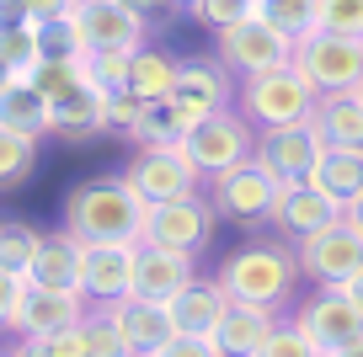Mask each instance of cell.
<instances>
[{
    "label": "cell",
    "mask_w": 363,
    "mask_h": 357,
    "mask_svg": "<svg viewBox=\"0 0 363 357\" xmlns=\"http://www.w3.org/2000/svg\"><path fill=\"white\" fill-rule=\"evenodd\" d=\"M145 213H150V203L123 176L80 181L65 198V230L75 240H86V246H96V240H145Z\"/></svg>",
    "instance_id": "1"
},
{
    "label": "cell",
    "mask_w": 363,
    "mask_h": 357,
    "mask_svg": "<svg viewBox=\"0 0 363 357\" xmlns=\"http://www.w3.org/2000/svg\"><path fill=\"white\" fill-rule=\"evenodd\" d=\"M299 256L284 246H246L219 267V283L230 288L235 304H262V310H284L299 283Z\"/></svg>",
    "instance_id": "2"
},
{
    "label": "cell",
    "mask_w": 363,
    "mask_h": 357,
    "mask_svg": "<svg viewBox=\"0 0 363 357\" xmlns=\"http://www.w3.org/2000/svg\"><path fill=\"white\" fill-rule=\"evenodd\" d=\"M320 91L305 69L289 59L278 69H262V75H246L240 86V112L251 118V128H278V123H305L315 112Z\"/></svg>",
    "instance_id": "3"
},
{
    "label": "cell",
    "mask_w": 363,
    "mask_h": 357,
    "mask_svg": "<svg viewBox=\"0 0 363 357\" xmlns=\"http://www.w3.org/2000/svg\"><path fill=\"white\" fill-rule=\"evenodd\" d=\"M182 149H187V160H193L203 176H219V171L240 166V160H251V149H257V134H251V118L246 112H208V118H198L193 128H187V139H182Z\"/></svg>",
    "instance_id": "4"
},
{
    "label": "cell",
    "mask_w": 363,
    "mask_h": 357,
    "mask_svg": "<svg viewBox=\"0 0 363 357\" xmlns=\"http://www.w3.org/2000/svg\"><path fill=\"white\" fill-rule=\"evenodd\" d=\"M278 181H272V171L262 166L257 155L240 160V166L219 171V176H208V203L219 208V219H235V224H267L272 219V203H278Z\"/></svg>",
    "instance_id": "5"
},
{
    "label": "cell",
    "mask_w": 363,
    "mask_h": 357,
    "mask_svg": "<svg viewBox=\"0 0 363 357\" xmlns=\"http://www.w3.org/2000/svg\"><path fill=\"white\" fill-rule=\"evenodd\" d=\"M294 64L315 80V91H358L363 86V38L352 33H305L294 43Z\"/></svg>",
    "instance_id": "6"
},
{
    "label": "cell",
    "mask_w": 363,
    "mask_h": 357,
    "mask_svg": "<svg viewBox=\"0 0 363 357\" xmlns=\"http://www.w3.org/2000/svg\"><path fill=\"white\" fill-rule=\"evenodd\" d=\"M123 181L145 203H171V198H193L198 181H203V171L187 160L182 144H139V155L128 160Z\"/></svg>",
    "instance_id": "7"
},
{
    "label": "cell",
    "mask_w": 363,
    "mask_h": 357,
    "mask_svg": "<svg viewBox=\"0 0 363 357\" xmlns=\"http://www.w3.org/2000/svg\"><path fill=\"white\" fill-rule=\"evenodd\" d=\"M219 59H225L235 75H262V69H278L294 59V38L278 33L262 11L240 16V22L219 27Z\"/></svg>",
    "instance_id": "8"
},
{
    "label": "cell",
    "mask_w": 363,
    "mask_h": 357,
    "mask_svg": "<svg viewBox=\"0 0 363 357\" xmlns=\"http://www.w3.org/2000/svg\"><path fill=\"white\" fill-rule=\"evenodd\" d=\"M251 155L272 171L278 187H294V181H310L315 160L326 155V139H320V128L310 118L305 123H278V128H257V149Z\"/></svg>",
    "instance_id": "9"
},
{
    "label": "cell",
    "mask_w": 363,
    "mask_h": 357,
    "mask_svg": "<svg viewBox=\"0 0 363 357\" xmlns=\"http://www.w3.org/2000/svg\"><path fill=\"white\" fill-rule=\"evenodd\" d=\"M214 219H219V208L203 203L198 192H193V198H171V203H150L145 246H166V251H187V256H198V251L214 240Z\"/></svg>",
    "instance_id": "10"
},
{
    "label": "cell",
    "mask_w": 363,
    "mask_h": 357,
    "mask_svg": "<svg viewBox=\"0 0 363 357\" xmlns=\"http://www.w3.org/2000/svg\"><path fill=\"white\" fill-rule=\"evenodd\" d=\"M299 267H305L315 283H352L363 272V230L347 219V213L331 219L326 230H315V234L299 240Z\"/></svg>",
    "instance_id": "11"
},
{
    "label": "cell",
    "mask_w": 363,
    "mask_h": 357,
    "mask_svg": "<svg viewBox=\"0 0 363 357\" xmlns=\"http://www.w3.org/2000/svg\"><path fill=\"white\" fill-rule=\"evenodd\" d=\"M134 261H139V240H96V246H86V272H80L86 304L128 299L134 293Z\"/></svg>",
    "instance_id": "12"
},
{
    "label": "cell",
    "mask_w": 363,
    "mask_h": 357,
    "mask_svg": "<svg viewBox=\"0 0 363 357\" xmlns=\"http://www.w3.org/2000/svg\"><path fill=\"white\" fill-rule=\"evenodd\" d=\"M294 320L315 336L320 352H337V346H347V341H358V336H363V304L352 299L342 283H326V288H320Z\"/></svg>",
    "instance_id": "13"
},
{
    "label": "cell",
    "mask_w": 363,
    "mask_h": 357,
    "mask_svg": "<svg viewBox=\"0 0 363 357\" xmlns=\"http://www.w3.org/2000/svg\"><path fill=\"white\" fill-rule=\"evenodd\" d=\"M86 310H91L86 293H65V288L27 283L22 304H16V314H11V331L16 336H54V331H65V325H80Z\"/></svg>",
    "instance_id": "14"
},
{
    "label": "cell",
    "mask_w": 363,
    "mask_h": 357,
    "mask_svg": "<svg viewBox=\"0 0 363 357\" xmlns=\"http://www.w3.org/2000/svg\"><path fill=\"white\" fill-rule=\"evenodd\" d=\"M75 22H80L86 48H123V54L145 48V27H150L123 0H86V6H75Z\"/></svg>",
    "instance_id": "15"
},
{
    "label": "cell",
    "mask_w": 363,
    "mask_h": 357,
    "mask_svg": "<svg viewBox=\"0 0 363 357\" xmlns=\"http://www.w3.org/2000/svg\"><path fill=\"white\" fill-rule=\"evenodd\" d=\"M193 261L187 251H166V246H145L139 240V261H134V293L139 299L171 304L187 283H193Z\"/></svg>",
    "instance_id": "16"
},
{
    "label": "cell",
    "mask_w": 363,
    "mask_h": 357,
    "mask_svg": "<svg viewBox=\"0 0 363 357\" xmlns=\"http://www.w3.org/2000/svg\"><path fill=\"white\" fill-rule=\"evenodd\" d=\"M230 304H235V299H230V288L219 278H193L166 310H171V320H177L182 336H214L219 320L230 314Z\"/></svg>",
    "instance_id": "17"
},
{
    "label": "cell",
    "mask_w": 363,
    "mask_h": 357,
    "mask_svg": "<svg viewBox=\"0 0 363 357\" xmlns=\"http://www.w3.org/2000/svg\"><path fill=\"white\" fill-rule=\"evenodd\" d=\"M107 310H113L118 331L128 336V346H134L139 357H155L160 346L177 336V320H171V310H166V304H155V299H139V293H128V299L107 304Z\"/></svg>",
    "instance_id": "18"
},
{
    "label": "cell",
    "mask_w": 363,
    "mask_h": 357,
    "mask_svg": "<svg viewBox=\"0 0 363 357\" xmlns=\"http://www.w3.org/2000/svg\"><path fill=\"white\" fill-rule=\"evenodd\" d=\"M80 272H86V240H75L69 230H59V234H43V240H38V256H33V267H27V283L80 293Z\"/></svg>",
    "instance_id": "19"
},
{
    "label": "cell",
    "mask_w": 363,
    "mask_h": 357,
    "mask_svg": "<svg viewBox=\"0 0 363 357\" xmlns=\"http://www.w3.org/2000/svg\"><path fill=\"white\" fill-rule=\"evenodd\" d=\"M171 96L182 101V107L193 112V118H208V112L230 107L235 101V86H230V64L219 59V64H208V59H187L177 75V91Z\"/></svg>",
    "instance_id": "20"
},
{
    "label": "cell",
    "mask_w": 363,
    "mask_h": 357,
    "mask_svg": "<svg viewBox=\"0 0 363 357\" xmlns=\"http://www.w3.org/2000/svg\"><path fill=\"white\" fill-rule=\"evenodd\" d=\"M331 219H342V208H337V203H331L320 187H310V181L284 187V192H278V203H272V224H278V230H289L294 240L326 230Z\"/></svg>",
    "instance_id": "21"
},
{
    "label": "cell",
    "mask_w": 363,
    "mask_h": 357,
    "mask_svg": "<svg viewBox=\"0 0 363 357\" xmlns=\"http://www.w3.org/2000/svg\"><path fill=\"white\" fill-rule=\"evenodd\" d=\"M102 128H107V118H102V91L91 86V80H80L75 91H65V96L48 101V134L80 144V139L102 134Z\"/></svg>",
    "instance_id": "22"
},
{
    "label": "cell",
    "mask_w": 363,
    "mask_h": 357,
    "mask_svg": "<svg viewBox=\"0 0 363 357\" xmlns=\"http://www.w3.org/2000/svg\"><path fill=\"white\" fill-rule=\"evenodd\" d=\"M310 123L320 128L326 144L342 149H363V91H320Z\"/></svg>",
    "instance_id": "23"
},
{
    "label": "cell",
    "mask_w": 363,
    "mask_h": 357,
    "mask_svg": "<svg viewBox=\"0 0 363 357\" xmlns=\"http://www.w3.org/2000/svg\"><path fill=\"white\" fill-rule=\"evenodd\" d=\"M310 187H320L337 208H347V203L363 192V149L326 144V155H320L315 171H310Z\"/></svg>",
    "instance_id": "24"
},
{
    "label": "cell",
    "mask_w": 363,
    "mask_h": 357,
    "mask_svg": "<svg viewBox=\"0 0 363 357\" xmlns=\"http://www.w3.org/2000/svg\"><path fill=\"white\" fill-rule=\"evenodd\" d=\"M278 325V310H262V304H230V314L219 320V346H225V357H251L262 341H267V331Z\"/></svg>",
    "instance_id": "25"
},
{
    "label": "cell",
    "mask_w": 363,
    "mask_h": 357,
    "mask_svg": "<svg viewBox=\"0 0 363 357\" xmlns=\"http://www.w3.org/2000/svg\"><path fill=\"white\" fill-rule=\"evenodd\" d=\"M0 123L16 128V134H27V139H43L48 134V96L33 86V80L0 86Z\"/></svg>",
    "instance_id": "26"
},
{
    "label": "cell",
    "mask_w": 363,
    "mask_h": 357,
    "mask_svg": "<svg viewBox=\"0 0 363 357\" xmlns=\"http://www.w3.org/2000/svg\"><path fill=\"white\" fill-rule=\"evenodd\" d=\"M193 123H198L193 112L182 107L177 96H166V101H150L145 118L134 123V134H128V139H134V144H182Z\"/></svg>",
    "instance_id": "27"
},
{
    "label": "cell",
    "mask_w": 363,
    "mask_h": 357,
    "mask_svg": "<svg viewBox=\"0 0 363 357\" xmlns=\"http://www.w3.org/2000/svg\"><path fill=\"white\" fill-rule=\"evenodd\" d=\"M177 75H182V64H177L171 54H160V48H134V64H128V86H134L139 96L166 101L171 91H177Z\"/></svg>",
    "instance_id": "28"
},
{
    "label": "cell",
    "mask_w": 363,
    "mask_h": 357,
    "mask_svg": "<svg viewBox=\"0 0 363 357\" xmlns=\"http://www.w3.org/2000/svg\"><path fill=\"white\" fill-rule=\"evenodd\" d=\"M80 336H86V357H139L134 346H128V336L118 331L107 304H91V310L80 314Z\"/></svg>",
    "instance_id": "29"
},
{
    "label": "cell",
    "mask_w": 363,
    "mask_h": 357,
    "mask_svg": "<svg viewBox=\"0 0 363 357\" xmlns=\"http://www.w3.org/2000/svg\"><path fill=\"white\" fill-rule=\"evenodd\" d=\"M128 64H134V54H123V48H86L80 54V69H86V80L102 96H113V91L128 86Z\"/></svg>",
    "instance_id": "30"
},
{
    "label": "cell",
    "mask_w": 363,
    "mask_h": 357,
    "mask_svg": "<svg viewBox=\"0 0 363 357\" xmlns=\"http://www.w3.org/2000/svg\"><path fill=\"white\" fill-rule=\"evenodd\" d=\"M33 166H38V139L0 123V187H22L33 176Z\"/></svg>",
    "instance_id": "31"
},
{
    "label": "cell",
    "mask_w": 363,
    "mask_h": 357,
    "mask_svg": "<svg viewBox=\"0 0 363 357\" xmlns=\"http://www.w3.org/2000/svg\"><path fill=\"white\" fill-rule=\"evenodd\" d=\"M38 240H43V234H38L33 224L0 219V267H6V272H22V278H27V267H33V256H38Z\"/></svg>",
    "instance_id": "32"
},
{
    "label": "cell",
    "mask_w": 363,
    "mask_h": 357,
    "mask_svg": "<svg viewBox=\"0 0 363 357\" xmlns=\"http://www.w3.org/2000/svg\"><path fill=\"white\" fill-rule=\"evenodd\" d=\"M257 11L267 16L278 33H289L299 43L305 33H315V11H320V0H257Z\"/></svg>",
    "instance_id": "33"
},
{
    "label": "cell",
    "mask_w": 363,
    "mask_h": 357,
    "mask_svg": "<svg viewBox=\"0 0 363 357\" xmlns=\"http://www.w3.org/2000/svg\"><path fill=\"white\" fill-rule=\"evenodd\" d=\"M38 54L43 59H80L86 54V38H80L75 16H59V22H38Z\"/></svg>",
    "instance_id": "34"
},
{
    "label": "cell",
    "mask_w": 363,
    "mask_h": 357,
    "mask_svg": "<svg viewBox=\"0 0 363 357\" xmlns=\"http://www.w3.org/2000/svg\"><path fill=\"white\" fill-rule=\"evenodd\" d=\"M251 357H326V352L315 346V336H310L299 320H284V325H272L267 341H262Z\"/></svg>",
    "instance_id": "35"
},
{
    "label": "cell",
    "mask_w": 363,
    "mask_h": 357,
    "mask_svg": "<svg viewBox=\"0 0 363 357\" xmlns=\"http://www.w3.org/2000/svg\"><path fill=\"white\" fill-rule=\"evenodd\" d=\"M145 107H150V96H139L134 86L102 96V118H107V128H118V134H134V123L145 118Z\"/></svg>",
    "instance_id": "36"
},
{
    "label": "cell",
    "mask_w": 363,
    "mask_h": 357,
    "mask_svg": "<svg viewBox=\"0 0 363 357\" xmlns=\"http://www.w3.org/2000/svg\"><path fill=\"white\" fill-rule=\"evenodd\" d=\"M315 27H326V33H352V38H363V0H320Z\"/></svg>",
    "instance_id": "37"
},
{
    "label": "cell",
    "mask_w": 363,
    "mask_h": 357,
    "mask_svg": "<svg viewBox=\"0 0 363 357\" xmlns=\"http://www.w3.org/2000/svg\"><path fill=\"white\" fill-rule=\"evenodd\" d=\"M257 11V0H193V16L203 27H230V22H240V16H251Z\"/></svg>",
    "instance_id": "38"
},
{
    "label": "cell",
    "mask_w": 363,
    "mask_h": 357,
    "mask_svg": "<svg viewBox=\"0 0 363 357\" xmlns=\"http://www.w3.org/2000/svg\"><path fill=\"white\" fill-rule=\"evenodd\" d=\"M155 357H225V346H219V336H182L177 331Z\"/></svg>",
    "instance_id": "39"
},
{
    "label": "cell",
    "mask_w": 363,
    "mask_h": 357,
    "mask_svg": "<svg viewBox=\"0 0 363 357\" xmlns=\"http://www.w3.org/2000/svg\"><path fill=\"white\" fill-rule=\"evenodd\" d=\"M22 293H27V278H22V272H6V267H0V325H11Z\"/></svg>",
    "instance_id": "40"
},
{
    "label": "cell",
    "mask_w": 363,
    "mask_h": 357,
    "mask_svg": "<svg viewBox=\"0 0 363 357\" xmlns=\"http://www.w3.org/2000/svg\"><path fill=\"white\" fill-rule=\"evenodd\" d=\"M27 22H59V16H75V0H22Z\"/></svg>",
    "instance_id": "41"
},
{
    "label": "cell",
    "mask_w": 363,
    "mask_h": 357,
    "mask_svg": "<svg viewBox=\"0 0 363 357\" xmlns=\"http://www.w3.org/2000/svg\"><path fill=\"white\" fill-rule=\"evenodd\" d=\"M123 6H128V11H139V16H145V22H150V16H155V11H166L171 0H123Z\"/></svg>",
    "instance_id": "42"
},
{
    "label": "cell",
    "mask_w": 363,
    "mask_h": 357,
    "mask_svg": "<svg viewBox=\"0 0 363 357\" xmlns=\"http://www.w3.org/2000/svg\"><path fill=\"white\" fill-rule=\"evenodd\" d=\"M342 213H347V219H352V224H358V230H363V192H358V198H352V203H347V208H342Z\"/></svg>",
    "instance_id": "43"
},
{
    "label": "cell",
    "mask_w": 363,
    "mask_h": 357,
    "mask_svg": "<svg viewBox=\"0 0 363 357\" xmlns=\"http://www.w3.org/2000/svg\"><path fill=\"white\" fill-rule=\"evenodd\" d=\"M326 357H363V336H358V341H347V346H337V352H326Z\"/></svg>",
    "instance_id": "44"
},
{
    "label": "cell",
    "mask_w": 363,
    "mask_h": 357,
    "mask_svg": "<svg viewBox=\"0 0 363 357\" xmlns=\"http://www.w3.org/2000/svg\"><path fill=\"white\" fill-rule=\"evenodd\" d=\"M342 288H347V293H352V299H358V304H363V272H358V278H352V283H342Z\"/></svg>",
    "instance_id": "45"
},
{
    "label": "cell",
    "mask_w": 363,
    "mask_h": 357,
    "mask_svg": "<svg viewBox=\"0 0 363 357\" xmlns=\"http://www.w3.org/2000/svg\"><path fill=\"white\" fill-rule=\"evenodd\" d=\"M0 86H11V64L6 59H0Z\"/></svg>",
    "instance_id": "46"
},
{
    "label": "cell",
    "mask_w": 363,
    "mask_h": 357,
    "mask_svg": "<svg viewBox=\"0 0 363 357\" xmlns=\"http://www.w3.org/2000/svg\"><path fill=\"white\" fill-rule=\"evenodd\" d=\"M177 6H193V0H177Z\"/></svg>",
    "instance_id": "47"
},
{
    "label": "cell",
    "mask_w": 363,
    "mask_h": 357,
    "mask_svg": "<svg viewBox=\"0 0 363 357\" xmlns=\"http://www.w3.org/2000/svg\"><path fill=\"white\" fill-rule=\"evenodd\" d=\"M75 6H86V0H75Z\"/></svg>",
    "instance_id": "48"
},
{
    "label": "cell",
    "mask_w": 363,
    "mask_h": 357,
    "mask_svg": "<svg viewBox=\"0 0 363 357\" xmlns=\"http://www.w3.org/2000/svg\"><path fill=\"white\" fill-rule=\"evenodd\" d=\"M358 91H363V86H358Z\"/></svg>",
    "instance_id": "49"
}]
</instances>
